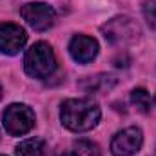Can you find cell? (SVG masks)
<instances>
[{
	"label": "cell",
	"mask_w": 156,
	"mask_h": 156,
	"mask_svg": "<svg viewBox=\"0 0 156 156\" xmlns=\"http://www.w3.org/2000/svg\"><path fill=\"white\" fill-rule=\"evenodd\" d=\"M16 156H44V140L27 138L16 145Z\"/></svg>",
	"instance_id": "obj_10"
},
{
	"label": "cell",
	"mask_w": 156,
	"mask_h": 156,
	"mask_svg": "<svg viewBox=\"0 0 156 156\" xmlns=\"http://www.w3.org/2000/svg\"><path fill=\"white\" fill-rule=\"evenodd\" d=\"M144 136L138 127H127L115 134L111 142V153L115 156H131L142 147Z\"/></svg>",
	"instance_id": "obj_6"
},
{
	"label": "cell",
	"mask_w": 156,
	"mask_h": 156,
	"mask_svg": "<svg viewBox=\"0 0 156 156\" xmlns=\"http://www.w3.org/2000/svg\"><path fill=\"white\" fill-rule=\"evenodd\" d=\"M60 118L67 129L75 133H83L98 123L100 107L89 98H71L62 104Z\"/></svg>",
	"instance_id": "obj_1"
},
{
	"label": "cell",
	"mask_w": 156,
	"mask_h": 156,
	"mask_svg": "<svg viewBox=\"0 0 156 156\" xmlns=\"http://www.w3.org/2000/svg\"><path fill=\"white\" fill-rule=\"evenodd\" d=\"M102 31H104V37L111 44H120V45L136 40L138 35H140L138 24L129 16H118V18L109 20L102 27Z\"/></svg>",
	"instance_id": "obj_4"
},
{
	"label": "cell",
	"mask_w": 156,
	"mask_h": 156,
	"mask_svg": "<svg viewBox=\"0 0 156 156\" xmlns=\"http://www.w3.org/2000/svg\"><path fill=\"white\" fill-rule=\"evenodd\" d=\"M27 35L26 31L11 22L0 24V53L4 55H16L26 45Z\"/></svg>",
	"instance_id": "obj_7"
},
{
	"label": "cell",
	"mask_w": 156,
	"mask_h": 156,
	"mask_svg": "<svg viewBox=\"0 0 156 156\" xmlns=\"http://www.w3.org/2000/svg\"><path fill=\"white\" fill-rule=\"evenodd\" d=\"M131 100H133V104L136 105V109L140 113H149L151 111V96H149V93L144 87L134 89L131 93Z\"/></svg>",
	"instance_id": "obj_11"
},
{
	"label": "cell",
	"mask_w": 156,
	"mask_h": 156,
	"mask_svg": "<svg viewBox=\"0 0 156 156\" xmlns=\"http://www.w3.org/2000/svg\"><path fill=\"white\" fill-rule=\"evenodd\" d=\"M69 53L78 64H87L98 55V42L91 37L78 35L69 44Z\"/></svg>",
	"instance_id": "obj_8"
},
{
	"label": "cell",
	"mask_w": 156,
	"mask_h": 156,
	"mask_svg": "<svg viewBox=\"0 0 156 156\" xmlns=\"http://www.w3.org/2000/svg\"><path fill=\"white\" fill-rule=\"evenodd\" d=\"M64 156H78V154H73V153H69V154H64Z\"/></svg>",
	"instance_id": "obj_14"
},
{
	"label": "cell",
	"mask_w": 156,
	"mask_h": 156,
	"mask_svg": "<svg viewBox=\"0 0 156 156\" xmlns=\"http://www.w3.org/2000/svg\"><path fill=\"white\" fill-rule=\"evenodd\" d=\"M22 18L37 31H45L55 24V9L44 2H31L20 7Z\"/></svg>",
	"instance_id": "obj_5"
},
{
	"label": "cell",
	"mask_w": 156,
	"mask_h": 156,
	"mask_svg": "<svg viewBox=\"0 0 156 156\" xmlns=\"http://www.w3.org/2000/svg\"><path fill=\"white\" fill-rule=\"evenodd\" d=\"M78 156H100V147L89 140H78L75 144Z\"/></svg>",
	"instance_id": "obj_12"
},
{
	"label": "cell",
	"mask_w": 156,
	"mask_h": 156,
	"mask_svg": "<svg viewBox=\"0 0 156 156\" xmlns=\"http://www.w3.org/2000/svg\"><path fill=\"white\" fill-rule=\"evenodd\" d=\"M24 67L26 73L33 78H47L53 75L56 69V58L51 45L45 42H37L35 45H31V49L26 53Z\"/></svg>",
	"instance_id": "obj_2"
},
{
	"label": "cell",
	"mask_w": 156,
	"mask_h": 156,
	"mask_svg": "<svg viewBox=\"0 0 156 156\" xmlns=\"http://www.w3.org/2000/svg\"><path fill=\"white\" fill-rule=\"evenodd\" d=\"M144 13H145L147 22H149L153 27H156V2H147L145 7H144Z\"/></svg>",
	"instance_id": "obj_13"
},
{
	"label": "cell",
	"mask_w": 156,
	"mask_h": 156,
	"mask_svg": "<svg viewBox=\"0 0 156 156\" xmlns=\"http://www.w3.org/2000/svg\"><path fill=\"white\" fill-rule=\"evenodd\" d=\"M115 76L111 75H96V76L85 78L80 85L85 93H105L115 85Z\"/></svg>",
	"instance_id": "obj_9"
},
{
	"label": "cell",
	"mask_w": 156,
	"mask_h": 156,
	"mask_svg": "<svg viewBox=\"0 0 156 156\" xmlns=\"http://www.w3.org/2000/svg\"><path fill=\"white\" fill-rule=\"evenodd\" d=\"M0 96H2V87H0Z\"/></svg>",
	"instance_id": "obj_15"
},
{
	"label": "cell",
	"mask_w": 156,
	"mask_h": 156,
	"mask_svg": "<svg viewBox=\"0 0 156 156\" xmlns=\"http://www.w3.org/2000/svg\"><path fill=\"white\" fill-rule=\"evenodd\" d=\"M2 123L11 136H22L33 129L35 113L26 104H11L2 115Z\"/></svg>",
	"instance_id": "obj_3"
}]
</instances>
